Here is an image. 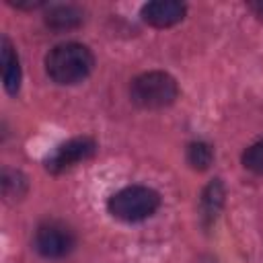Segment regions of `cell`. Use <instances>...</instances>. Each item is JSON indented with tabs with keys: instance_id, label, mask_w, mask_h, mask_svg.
Listing matches in <instances>:
<instances>
[{
	"instance_id": "obj_1",
	"label": "cell",
	"mask_w": 263,
	"mask_h": 263,
	"mask_svg": "<svg viewBox=\"0 0 263 263\" xmlns=\"http://www.w3.org/2000/svg\"><path fill=\"white\" fill-rule=\"evenodd\" d=\"M95 66L90 49L82 43H60L45 55V72L55 84H78L82 82Z\"/></svg>"
},
{
	"instance_id": "obj_6",
	"label": "cell",
	"mask_w": 263,
	"mask_h": 263,
	"mask_svg": "<svg viewBox=\"0 0 263 263\" xmlns=\"http://www.w3.org/2000/svg\"><path fill=\"white\" fill-rule=\"evenodd\" d=\"M185 4L175 2V0H154L142 6V21L156 27V29H164V27H173L179 21H183L185 16Z\"/></svg>"
},
{
	"instance_id": "obj_7",
	"label": "cell",
	"mask_w": 263,
	"mask_h": 263,
	"mask_svg": "<svg viewBox=\"0 0 263 263\" xmlns=\"http://www.w3.org/2000/svg\"><path fill=\"white\" fill-rule=\"evenodd\" d=\"M0 64H2V82L6 92L16 95L21 86V62L14 45L6 37H2V43H0Z\"/></svg>"
},
{
	"instance_id": "obj_4",
	"label": "cell",
	"mask_w": 263,
	"mask_h": 263,
	"mask_svg": "<svg viewBox=\"0 0 263 263\" xmlns=\"http://www.w3.org/2000/svg\"><path fill=\"white\" fill-rule=\"evenodd\" d=\"M74 245H76L74 232L66 224H62L58 220L43 222L35 230V236H33L35 251L41 257H47V259H60V257L70 255Z\"/></svg>"
},
{
	"instance_id": "obj_9",
	"label": "cell",
	"mask_w": 263,
	"mask_h": 263,
	"mask_svg": "<svg viewBox=\"0 0 263 263\" xmlns=\"http://www.w3.org/2000/svg\"><path fill=\"white\" fill-rule=\"evenodd\" d=\"M212 158H214V152H212V148L205 142H193V144H189V148H187V160H189V164L193 168L205 171L212 164Z\"/></svg>"
},
{
	"instance_id": "obj_10",
	"label": "cell",
	"mask_w": 263,
	"mask_h": 263,
	"mask_svg": "<svg viewBox=\"0 0 263 263\" xmlns=\"http://www.w3.org/2000/svg\"><path fill=\"white\" fill-rule=\"evenodd\" d=\"M242 164L255 175H263V140L251 144L242 154Z\"/></svg>"
},
{
	"instance_id": "obj_5",
	"label": "cell",
	"mask_w": 263,
	"mask_h": 263,
	"mask_svg": "<svg viewBox=\"0 0 263 263\" xmlns=\"http://www.w3.org/2000/svg\"><path fill=\"white\" fill-rule=\"evenodd\" d=\"M97 152V144L92 138H72L64 144H60L51 156L45 160V168L49 173H64L78 162L88 160Z\"/></svg>"
},
{
	"instance_id": "obj_2",
	"label": "cell",
	"mask_w": 263,
	"mask_h": 263,
	"mask_svg": "<svg viewBox=\"0 0 263 263\" xmlns=\"http://www.w3.org/2000/svg\"><path fill=\"white\" fill-rule=\"evenodd\" d=\"M129 97H132V103L142 109H164L173 105L175 99L179 97V86L171 74L152 70L132 80Z\"/></svg>"
},
{
	"instance_id": "obj_8",
	"label": "cell",
	"mask_w": 263,
	"mask_h": 263,
	"mask_svg": "<svg viewBox=\"0 0 263 263\" xmlns=\"http://www.w3.org/2000/svg\"><path fill=\"white\" fill-rule=\"evenodd\" d=\"M45 23L51 27V29H58V31H68V29H74L82 23V12L76 8V6H70V4H60V6H51L45 14Z\"/></svg>"
},
{
	"instance_id": "obj_3",
	"label": "cell",
	"mask_w": 263,
	"mask_h": 263,
	"mask_svg": "<svg viewBox=\"0 0 263 263\" xmlns=\"http://www.w3.org/2000/svg\"><path fill=\"white\" fill-rule=\"evenodd\" d=\"M160 205V197L146 185H129L113 193L107 201V210L113 218L123 222H140L150 218Z\"/></svg>"
}]
</instances>
